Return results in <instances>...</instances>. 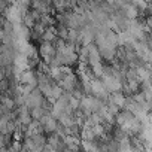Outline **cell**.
I'll list each match as a JSON object with an SVG mask.
<instances>
[{
	"mask_svg": "<svg viewBox=\"0 0 152 152\" xmlns=\"http://www.w3.org/2000/svg\"><path fill=\"white\" fill-rule=\"evenodd\" d=\"M81 146L84 152H100L99 145L96 142H88V140H81Z\"/></svg>",
	"mask_w": 152,
	"mask_h": 152,
	"instance_id": "1",
	"label": "cell"
}]
</instances>
